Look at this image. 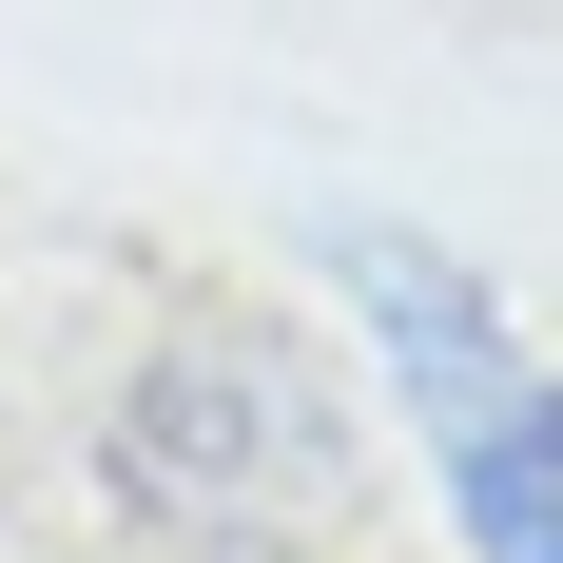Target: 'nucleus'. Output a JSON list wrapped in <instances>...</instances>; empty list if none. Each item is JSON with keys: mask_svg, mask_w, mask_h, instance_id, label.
Segmentation results:
<instances>
[{"mask_svg": "<svg viewBox=\"0 0 563 563\" xmlns=\"http://www.w3.org/2000/svg\"><path fill=\"white\" fill-rule=\"evenodd\" d=\"M98 448H117V506L156 525V544H195V563H311L369 506V428H350L331 350L273 331V311L156 331Z\"/></svg>", "mask_w": 563, "mask_h": 563, "instance_id": "nucleus-1", "label": "nucleus"}, {"mask_svg": "<svg viewBox=\"0 0 563 563\" xmlns=\"http://www.w3.org/2000/svg\"><path fill=\"white\" fill-rule=\"evenodd\" d=\"M350 311H369V350H389V389L448 428V448H486L525 408V369H506V311L428 253V233H350Z\"/></svg>", "mask_w": 563, "mask_h": 563, "instance_id": "nucleus-2", "label": "nucleus"}, {"mask_svg": "<svg viewBox=\"0 0 563 563\" xmlns=\"http://www.w3.org/2000/svg\"><path fill=\"white\" fill-rule=\"evenodd\" d=\"M466 466V544L486 563H563V389H525L486 448H448Z\"/></svg>", "mask_w": 563, "mask_h": 563, "instance_id": "nucleus-3", "label": "nucleus"}]
</instances>
